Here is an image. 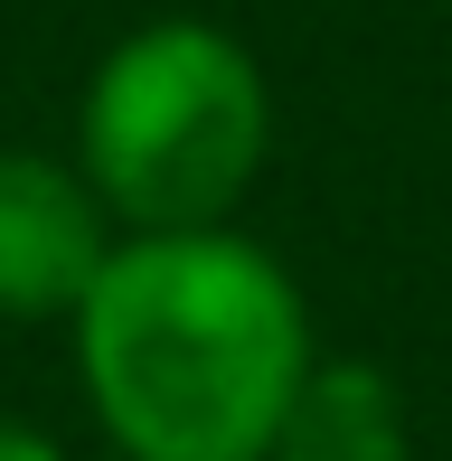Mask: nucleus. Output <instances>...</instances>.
<instances>
[{
	"label": "nucleus",
	"instance_id": "nucleus-4",
	"mask_svg": "<svg viewBox=\"0 0 452 461\" xmlns=\"http://www.w3.org/2000/svg\"><path fill=\"white\" fill-rule=\"evenodd\" d=\"M274 461H396V414H386V386L367 367H312L293 405V433H283Z\"/></svg>",
	"mask_w": 452,
	"mask_h": 461
},
{
	"label": "nucleus",
	"instance_id": "nucleus-5",
	"mask_svg": "<svg viewBox=\"0 0 452 461\" xmlns=\"http://www.w3.org/2000/svg\"><path fill=\"white\" fill-rule=\"evenodd\" d=\"M0 461H67L38 424H0Z\"/></svg>",
	"mask_w": 452,
	"mask_h": 461
},
{
	"label": "nucleus",
	"instance_id": "nucleus-2",
	"mask_svg": "<svg viewBox=\"0 0 452 461\" xmlns=\"http://www.w3.org/2000/svg\"><path fill=\"white\" fill-rule=\"evenodd\" d=\"M274 95L208 19H151L95 67L76 113V170L132 236H208L255 188Z\"/></svg>",
	"mask_w": 452,
	"mask_h": 461
},
{
	"label": "nucleus",
	"instance_id": "nucleus-3",
	"mask_svg": "<svg viewBox=\"0 0 452 461\" xmlns=\"http://www.w3.org/2000/svg\"><path fill=\"white\" fill-rule=\"evenodd\" d=\"M113 264L104 198L48 151H0V321H76Z\"/></svg>",
	"mask_w": 452,
	"mask_h": 461
},
{
	"label": "nucleus",
	"instance_id": "nucleus-1",
	"mask_svg": "<svg viewBox=\"0 0 452 461\" xmlns=\"http://www.w3.org/2000/svg\"><path fill=\"white\" fill-rule=\"evenodd\" d=\"M86 395L122 461H274L312 386V321L264 245L132 236L76 311Z\"/></svg>",
	"mask_w": 452,
	"mask_h": 461
}]
</instances>
